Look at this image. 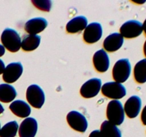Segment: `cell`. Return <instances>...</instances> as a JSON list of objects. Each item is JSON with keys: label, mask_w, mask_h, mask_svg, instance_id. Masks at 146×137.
<instances>
[{"label": "cell", "mask_w": 146, "mask_h": 137, "mask_svg": "<svg viewBox=\"0 0 146 137\" xmlns=\"http://www.w3.org/2000/svg\"><path fill=\"white\" fill-rule=\"evenodd\" d=\"M4 54H5V48L4 47V46L0 44V57H2Z\"/></svg>", "instance_id": "cell-27"}, {"label": "cell", "mask_w": 146, "mask_h": 137, "mask_svg": "<svg viewBox=\"0 0 146 137\" xmlns=\"http://www.w3.org/2000/svg\"><path fill=\"white\" fill-rule=\"evenodd\" d=\"M4 107H3V106H2V105H1V104H0V114H2V113L4 112Z\"/></svg>", "instance_id": "cell-29"}, {"label": "cell", "mask_w": 146, "mask_h": 137, "mask_svg": "<svg viewBox=\"0 0 146 137\" xmlns=\"http://www.w3.org/2000/svg\"><path fill=\"white\" fill-rule=\"evenodd\" d=\"M31 2L37 9L44 11H49L52 4L49 0H32Z\"/></svg>", "instance_id": "cell-23"}, {"label": "cell", "mask_w": 146, "mask_h": 137, "mask_svg": "<svg viewBox=\"0 0 146 137\" xmlns=\"http://www.w3.org/2000/svg\"><path fill=\"white\" fill-rule=\"evenodd\" d=\"M101 92L108 98L118 100L126 95V88L122 84L112 81L105 83L101 87Z\"/></svg>", "instance_id": "cell-5"}, {"label": "cell", "mask_w": 146, "mask_h": 137, "mask_svg": "<svg viewBox=\"0 0 146 137\" xmlns=\"http://www.w3.org/2000/svg\"><path fill=\"white\" fill-rule=\"evenodd\" d=\"M26 96L31 106L41 108L45 102V94L39 86L32 84L27 88Z\"/></svg>", "instance_id": "cell-4"}, {"label": "cell", "mask_w": 146, "mask_h": 137, "mask_svg": "<svg viewBox=\"0 0 146 137\" xmlns=\"http://www.w3.org/2000/svg\"><path fill=\"white\" fill-rule=\"evenodd\" d=\"M41 42V37L38 35L27 34L23 37L21 47L24 51H31L37 49Z\"/></svg>", "instance_id": "cell-18"}, {"label": "cell", "mask_w": 146, "mask_h": 137, "mask_svg": "<svg viewBox=\"0 0 146 137\" xmlns=\"http://www.w3.org/2000/svg\"><path fill=\"white\" fill-rule=\"evenodd\" d=\"M101 86L102 82L100 78H91L83 84L80 89V94L84 98H93L98 95L101 88Z\"/></svg>", "instance_id": "cell-8"}, {"label": "cell", "mask_w": 146, "mask_h": 137, "mask_svg": "<svg viewBox=\"0 0 146 137\" xmlns=\"http://www.w3.org/2000/svg\"><path fill=\"white\" fill-rule=\"evenodd\" d=\"M1 41L4 48L11 52H17L21 48V37L18 32L12 29L7 28L3 31Z\"/></svg>", "instance_id": "cell-1"}, {"label": "cell", "mask_w": 146, "mask_h": 137, "mask_svg": "<svg viewBox=\"0 0 146 137\" xmlns=\"http://www.w3.org/2000/svg\"><path fill=\"white\" fill-rule=\"evenodd\" d=\"M0 130H1V124H0Z\"/></svg>", "instance_id": "cell-31"}, {"label": "cell", "mask_w": 146, "mask_h": 137, "mask_svg": "<svg viewBox=\"0 0 146 137\" xmlns=\"http://www.w3.org/2000/svg\"><path fill=\"white\" fill-rule=\"evenodd\" d=\"M88 137H103V136L99 130H95L90 134Z\"/></svg>", "instance_id": "cell-25"}, {"label": "cell", "mask_w": 146, "mask_h": 137, "mask_svg": "<svg viewBox=\"0 0 146 137\" xmlns=\"http://www.w3.org/2000/svg\"><path fill=\"white\" fill-rule=\"evenodd\" d=\"M38 130L36 120L31 117H27L21 123L19 128V137H35Z\"/></svg>", "instance_id": "cell-11"}, {"label": "cell", "mask_w": 146, "mask_h": 137, "mask_svg": "<svg viewBox=\"0 0 146 137\" xmlns=\"http://www.w3.org/2000/svg\"><path fill=\"white\" fill-rule=\"evenodd\" d=\"M131 73V64L128 59H122L118 60L113 68V78L115 82H125L129 78Z\"/></svg>", "instance_id": "cell-3"}, {"label": "cell", "mask_w": 146, "mask_h": 137, "mask_svg": "<svg viewBox=\"0 0 146 137\" xmlns=\"http://www.w3.org/2000/svg\"><path fill=\"white\" fill-rule=\"evenodd\" d=\"M108 121L115 126L123 124L125 119V112L122 104L118 100H112L108 103L106 109Z\"/></svg>", "instance_id": "cell-2"}, {"label": "cell", "mask_w": 146, "mask_h": 137, "mask_svg": "<svg viewBox=\"0 0 146 137\" xmlns=\"http://www.w3.org/2000/svg\"><path fill=\"white\" fill-rule=\"evenodd\" d=\"M143 31V24L137 20H129L124 23L120 28L121 35L126 39L139 37Z\"/></svg>", "instance_id": "cell-6"}, {"label": "cell", "mask_w": 146, "mask_h": 137, "mask_svg": "<svg viewBox=\"0 0 146 137\" xmlns=\"http://www.w3.org/2000/svg\"><path fill=\"white\" fill-rule=\"evenodd\" d=\"M141 121L144 125H146V105L143 109L142 113H141Z\"/></svg>", "instance_id": "cell-24"}, {"label": "cell", "mask_w": 146, "mask_h": 137, "mask_svg": "<svg viewBox=\"0 0 146 137\" xmlns=\"http://www.w3.org/2000/svg\"><path fill=\"white\" fill-rule=\"evenodd\" d=\"M17 93L14 86L8 84H0V101L11 102L16 98Z\"/></svg>", "instance_id": "cell-19"}, {"label": "cell", "mask_w": 146, "mask_h": 137, "mask_svg": "<svg viewBox=\"0 0 146 137\" xmlns=\"http://www.w3.org/2000/svg\"><path fill=\"white\" fill-rule=\"evenodd\" d=\"M23 73V66L20 62H13L5 67L3 72V79L7 84H11L19 78Z\"/></svg>", "instance_id": "cell-10"}, {"label": "cell", "mask_w": 146, "mask_h": 137, "mask_svg": "<svg viewBox=\"0 0 146 137\" xmlns=\"http://www.w3.org/2000/svg\"><path fill=\"white\" fill-rule=\"evenodd\" d=\"M143 52H144V54H145V57H146V41H145V43H144Z\"/></svg>", "instance_id": "cell-30"}, {"label": "cell", "mask_w": 146, "mask_h": 137, "mask_svg": "<svg viewBox=\"0 0 146 137\" xmlns=\"http://www.w3.org/2000/svg\"><path fill=\"white\" fill-rule=\"evenodd\" d=\"M47 25L48 21L46 19L36 17L27 21L24 25V29L29 34L36 35L37 34L44 31L46 28Z\"/></svg>", "instance_id": "cell-14"}, {"label": "cell", "mask_w": 146, "mask_h": 137, "mask_svg": "<svg viewBox=\"0 0 146 137\" xmlns=\"http://www.w3.org/2000/svg\"><path fill=\"white\" fill-rule=\"evenodd\" d=\"M88 26V20L84 16H78L70 20L66 24L67 32L70 34H76L85 30Z\"/></svg>", "instance_id": "cell-16"}, {"label": "cell", "mask_w": 146, "mask_h": 137, "mask_svg": "<svg viewBox=\"0 0 146 137\" xmlns=\"http://www.w3.org/2000/svg\"><path fill=\"white\" fill-rule=\"evenodd\" d=\"M143 31H144V33H145L146 36V19L145 21H144L143 24Z\"/></svg>", "instance_id": "cell-28"}, {"label": "cell", "mask_w": 146, "mask_h": 137, "mask_svg": "<svg viewBox=\"0 0 146 137\" xmlns=\"http://www.w3.org/2000/svg\"><path fill=\"white\" fill-rule=\"evenodd\" d=\"M93 63L95 68L98 72H106L109 68L110 59L106 51L104 49H100L94 54Z\"/></svg>", "instance_id": "cell-13"}, {"label": "cell", "mask_w": 146, "mask_h": 137, "mask_svg": "<svg viewBox=\"0 0 146 137\" xmlns=\"http://www.w3.org/2000/svg\"><path fill=\"white\" fill-rule=\"evenodd\" d=\"M101 131L103 137H121V130L115 125L108 121H105L101 126Z\"/></svg>", "instance_id": "cell-20"}, {"label": "cell", "mask_w": 146, "mask_h": 137, "mask_svg": "<svg viewBox=\"0 0 146 137\" xmlns=\"http://www.w3.org/2000/svg\"><path fill=\"white\" fill-rule=\"evenodd\" d=\"M4 69H5V65H4V61L1 59H0V74H3Z\"/></svg>", "instance_id": "cell-26"}, {"label": "cell", "mask_w": 146, "mask_h": 137, "mask_svg": "<svg viewBox=\"0 0 146 137\" xmlns=\"http://www.w3.org/2000/svg\"><path fill=\"white\" fill-rule=\"evenodd\" d=\"M18 130V123L16 121H10L1 128L0 137H15Z\"/></svg>", "instance_id": "cell-22"}, {"label": "cell", "mask_w": 146, "mask_h": 137, "mask_svg": "<svg viewBox=\"0 0 146 137\" xmlns=\"http://www.w3.org/2000/svg\"><path fill=\"white\" fill-rule=\"evenodd\" d=\"M9 108L14 115L20 118H27L31 114L30 106L21 100H16L9 106Z\"/></svg>", "instance_id": "cell-17"}, {"label": "cell", "mask_w": 146, "mask_h": 137, "mask_svg": "<svg viewBox=\"0 0 146 137\" xmlns=\"http://www.w3.org/2000/svg\"><path fill=\"white\" fill-rule=\"evenodd\" d=\"M124 39L120 33H113L104 39V48L108 52H114L121 48L123 44Z\"/></svg>", "instance_id": "cell-15"}, {"label": "cell", "mask_w": 146, "mask_h": 137, "mask_svg": "<svg viewBox=\"0 0 146 137\" xmlns=\"http://www.w3.org/2000/svg\"><path fill=\"white\" fill-rule=\"evenodd\" d=\"M66 120L71 128L78 132H85L88 128V121L86 118L78 111H70L67 114Z\"/></svg>", "instance_id": "cell-7"}, {"label": "cell", "mask_w": 146, "mask_h": 137, "mask_svg": "<svg viewBox=\"0 0 146 137\" xmlns=\"http://www.w3.org/2000/svg\"><path fill=\"white\" fill-rule=\"evenodd\" d=\"M142 106V101L138 96H132L125 103L124 112L131 118L138 116Z\"/></svg>", "instance_id": "cell-12"}, {"label": "cell", "mask_w": 146, "mask_h": 137, "mask_svg": "<svg viewBox=\"0 0 146 137\" xmlns=\"http://www.w3.org/2000/svg\"><path fill=\"white\" fill-rule=\"evenodd\" d=\"M133 74L135 81L138 84L146 82V59L141 60L135 64Z\"/></svg>", "instance_id": "cell-21"}, {"label": "cell", "mask_w": 146, "mask_h": 137, "mask_svg": "<svg viewBox=\"0 0 146 137\" xmlns=\"http://www.w3.org/2000/svg\"><path fill=\"white\" fill-rule=\"evenodd\" d=\"M103 34V29L101 24L98 22H93L88 24L84 30V41L88 44H94L101 39Z\"/></svg>", "instance_id": "cell-9"}]
</instances>
